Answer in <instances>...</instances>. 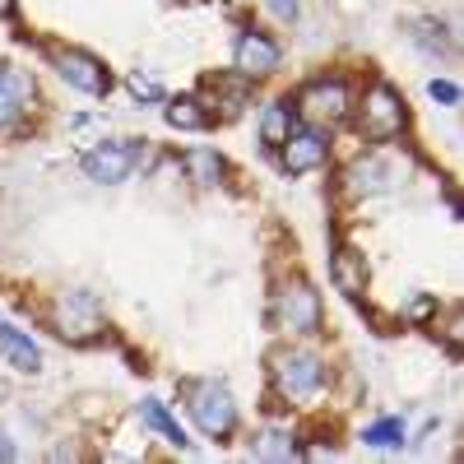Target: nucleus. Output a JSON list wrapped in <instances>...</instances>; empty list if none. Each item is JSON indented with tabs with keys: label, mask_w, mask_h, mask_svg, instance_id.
I'll list each match as a JSON object with an SVG mask.
<instances>
[{
	"label": "nucleus",
	"mask_w": 464,
	"mask_h": 464,
	"mask_svg": "<svg viewBox=\"0 0 464 464\" xmlns=\"http://www.w3.org/2000/svg\"><path fill=\"white\" fill-rule=\"evenodd\" d=\"M330 279H334V288H339L343 297H358V293L367 288V265H362V251L339 246V251H334V260H330Z\"/></svg>",
	"instance_id": "ddd939ff"
},
{
	"label": "nucleus",
	"mask_w": 464,
	"mask_h": 464,
	"mask_svg": "<svg viewBox=\"0 0 464 464\" xmlns=\"http://www.w3.org/2000/svg\"><path fill=\"white\" fill-rule=\"evenodd\" d=\"M70 130H74V144H80V149H93L98 135L107 130V121H102V116H74Z\"/></svg>",
	"instance_id": "aec40b11"
},
{
	"label": "nucleus",
	"mask_w": 464,
	"mask_h": 464,
	"mask_svg": "<svg viewBox=\"0 0 464 464\" xmlns=\"http://www.w3.org/2000/svg\"><path fill=\"white\" fill-rule=\"evenodd\" d=\"M325 159H330V135H325L321 126H297V130L279 144V163H284V172H293V177H306V172L325 168Z\"/></svg>",
	"instance_id": "0eeeda50"
},
{
	"label": "nucleus",
	"mask_w": 464,
	"mask_h": 464,
	"mask_svg": "<svg viewBox=\"0 0 464 464\" xmlns=\"http://www.w3.org/2000/svg\"><path fill=\"white\" fill-rule=\"evenodd\" d=\"M358 126L367 140L385 144V140H395L404 130V98L391 89V84H372L362 93V107H358Z\"/></svg>",
	"instance_id": "7ed1b4c3"
},
{
	"label": "nucleus",
	"mask_w": 464,
	"mask_h": 464,
	"mask_svg": "<svg viewBox=\"0 0 464 464\" xmlns=\"http://www.w3.org/2000/svg\"><path fill=\"white\" fill-rule=\"evenodd\" d=\"M297 111L312 126H339L348 111H353V93H348L343 80H316L297 93Z\"/></svg>",
	"instance_id": "423d86ee"
},
{
	"label": "nucleus",
	"mask_w": 464,
	"mask_h": 464,
	"mask_svg": "<svg viewBox=\"0 0 464 464\" xmlns=\"http://www.w3.org/2000/svg\"><path fill=\"white\" fill-rule=\"evenodd\" d=\"M265 5L275 10V19H284V24H297V14H302L297 0H265Z\"/></svg>",
	"instance_id": "b1692460"
},
{
	"label": "nucleus",
	"mask_w": 464,
	"mask_h": 464,
	"mask_svg": "<svg viewBox=\"0 0 464 464\" xmlns=\"http://www.w3.org/2000/svg\"><path fill=\"white\" fill-rule=\"evenodd\" d=\"M181 163H186V172H190V181H196V186H218L223 181V159H218L214 149H190Z\"/></svg>",
	"instance_id": "f3484780"
},
{
	"label": "nucleus",
	"mask_w": 464,
	"mask_h": 464,
	"mask_svg": "<svg viewBox=\"0 0 464 464\" xmlns=\"http://www.w3.org/2000/svg\"><path fill=\"white\" fill-rule=\"evenodd\" d=\"M140 418H144L149 428L163 437V441H172V446H186V441H190V437L181 432V422H177V418L163 409V400H144V404H140Z\"/></svg>",
	"instance_id": "dca6fc26"
},
{
	"label": "nucleus",
	"mask_w": 464,
	"mask_h": 464,
	"mask_svg": "<svg viewBox=\"0 0 464 464\" xmlns=\"http://www.w3.org/2000/svg\"><path fill=\"white\" fill-rule=\"evenodd\" d=\"M33 74L19 65H0V126H14L19 116L33 107Z\"/></svg>",
	"instance_id": "9b49d317"
},
{
	"label": "nucleus",
	"mask_w": 464,
	"mask_h": 464,
	"mask_svg": "<svg viewBox=\"0 0 464 464\" xmlns=\"http://www.w3.org/2000/svg\"><path fill=\"white\" fill-rule=\"evenodd\" d=\"M0 358H5L14 372H37L43 367V348H37L19 325H10L5 316H0Z\"/></svg>",
	"instance_id": "f8f14e48"
},
{
	"label": "nucleus",
	"mask_w": 464,
	"mask_h": 464,
	"mask_svg": "<svg viewBox=\"0 0 464 464\" xmlns=\"http://www.w3.org/2000/svg\"><path fill=\"white\" fill-rule=\"evenodd\" d=\"M56 334L70 343H93L102 334V312H98L93 293H70L56 302Z\"/></svg>",
	"instance_id": "1a4fd4ad"
},
{
	"label": "nucleus",
	"mask_w": 464,
	"mask_h": 464,
	"mask_svg": "<svg viewBox=\"0 0 464 464\" xmlns=\"http://www.w3.org/2000/svg\"><path fill=\"white\" fill-rule=\"evenodd\" d=\"M14 5H19V0H0V19H5V14H14Z\"/></svg>",
	"instance_id": "a878e982"
},
{
	"label": "nucleus",
	"mask_w": 464,
	"mask_h": 464,
	"mask_svg": "<svg viewBox=\"0 0 464 464\" xmlns=\"http://www.w3.org/2000/svg\"><path fill=\"white\" fill-rule=\"evenodd\" d=\"M275 381L288 400H312L325 385V362L316 353H302V348H288V353H275Z\"/></svg>",
	"instance_id": "20e7f679"
},
{
	"label": "nucleus",
	"mask_w": 464,
	"mask_h": 464,
	"mask_svg": "<svg viewBox=\"0 0 464 464\" xmlns=\"http://www.w3.org/2000/svg\"><path fill=\"white\" fill-rule=\"evenodd\" d=\"M428 98L441 102V107H455V102H459V89H455L450 80H432V84H428Z\"/></svg>",
	"instance_id": "5701e85b"
},
{
	"label": "nucleus",
	"mask_w": 464,
	"mask_h": 464,
	"mask_svg": "<svg viewBox=\"0 0 464 464\" xmlns=\"http://www.w3.org/2000/svg\"><path fill=\"white\" fill-rule=\"evenodd\" d=\"M0 459H14V446L5 441V432H0Z\"/></svg>",
	"instance_id": "393cba45"
},
{
	"label": "nucleus",
	"mask_w": 464,
	"mask_h": 464,
	"mask_svg": "<svg viewBox=\"0 0 464 464\" xmlns=\"http://www.w3.org/2000/svg\"><path fill=\"white\" fill-rule=\"evenodd\" d=\"M256 455H260V459H288V455H293L288 432H265V437L256 441Z\"/></svg>",
	"instance_id": "4be33fe9"
},
{
	"label": "nucleus",
	"mask_w": 464,
	"mask_h": 464,
	"mask_svg": "<svg viewBox=\"0 0 464 464\" xmlns=\"http://www.w3.org/2000/svg\"><path fill=\"white\" fill-rule=\"evenodd\" d=\"M232 65H237V74H246V80H265V74L279 70V43L246 28L237 37V47H232Z\"/></svg>",
	"instance_id": "9d476101"
},
{
	"label": "nucleus",
	"mask_w": 464,
	"mask_h": 464,
	"mask_svg": "<svg viewBox=\"0 0 464 464\" xmlns=\"http://www.w3.org/2000/svg\"><path fill=\"white\" fill-rule=\"evenodd\" d=\"M293 130H297V111H293L288 102H269L265 116H260V140H265V149H279Z\"/></svg>",
	"instance_id": "4468645a"
},
{
	"label": "nucleus",
	"mask_w": 464,
	"mask_h": 464,
	"mask_svg": "<svg viewBox=\"0 0 464 464\" xmlns=\"http://www.w3.org/2000/svg\"><path fill=\"white\" fill-rule=\"evenodd\" d=\"M163 116H168V126H177V130H205L209 126V107L200 98H172L163 107Z\"/></svg>",
	"instance_id": "2eb2a0df"
},
{
	"label": "nucleus",
	"mask_w": 464,
	"mask_h": 464,
	"mask_svg": "<svg viewBox=\"0 0 464 464\" xmlns=\"http://www.w3.org/2000/svg\"><path fill=\"white\" fill-rule=\"evenodd\" d=\"M56 74H61L70 89H80V93H89V98H107V89H111L107 65H102L93 52H80V47H61V52H56Z\"/></svg>",
	"instance_id": "6e6552de"
},
{
	"label": "nucleus",
	"mask_w": 464,
	"mask_h": 464,
	"mask_svg": "<svg viewBox=\"0 0 464 464\" xmlns=\"http://www.w3.org/2000/svg\"><path fill=\"white\" fill-rule=\"evenodd\" d=\"M144 163V144L140 140H98L93 149H84V172L98 186H121L140 172Z\"/></svg>",
	"instance_id": "f03ea898"
},
{
	"label": "nucleus",
	"mask_w": 464,
	"mask_h": 464,
	"mask_svg": "<svg viewBox=\"0 0 464 464\" xmlns=\"http://www.w3.org/2000/svg\"><path fill=\"white\" fill-rule=\"evenodd\" d=\"M348 177H353V181H348V186H353V190H362V196H367V190H381L385 181H391V163H358L353 172H348Z\"/></svg>",
	"instance_id": "a211bd4d"
},
{
	"label": "nucleus",
	"mask_w": 464,
	"mask_h": 464,
	"mask_svg": "<svg viewBox=\"0 0 464 464\" xmlns=\"http://www.w3.org/2000/svg\"><path fill=\"white\" fill-rule=\"evenodd\" d=\"M367 446H404V418H381L362 432Z\"/></svg>",
	"instance_id": "6ab92c4d"
},
{
	"label": "nucleus",
	"mask_w": 464,
	"mask_h": 464,
	"mask_svg": "<svg viewBox=\"0 0 464 464\" xmlns=\"http://www.w3.org/2000/svg\"><path fill=\"white\" fill-rule=\"evenodd\" d=\"M275 321L288 334H316L321 330V297H316V288L302 284V279L284 284L279 297H275Z\"/></svg>",
	"instance_id": "39448f33"
},
{
	"label": "nucleus",
	"mask_w": 464,
	"mask_h": 464,
	"mask_svg": "<svg viewBox=\"0 0 464 464\" xmlns=\"http://www.w3.org/2000/svg\"><path fill=\"white\" fill-rule=\"evenodd\" d=\"M126 89L135 93V98H144V102H168V93H163V84L153 80V74H126Z\"/></svg>",
	"instance_id": "412c9836"
},
{
	"label": "nucleus",
	"mask_w": 464,
	"mask_h": 464,
	"mask_svg": "<svg viewBox=\"0 0 464 464\" xmlns=\"http://www.w3.org/2000/svg\"><path fill=\"white\" fill-rule=\"evenodd\" d=\"M186 409H190V418H196V428L205 437H214V441H227L232 428H237V404H232L223 381H196L190 385Z\"/></svg>",
	"instance_id": "f257e3e1"
}]
</instances>
